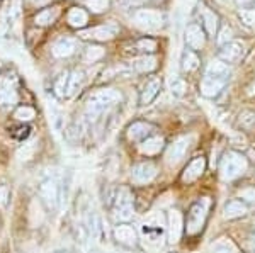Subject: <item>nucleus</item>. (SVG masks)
Segmentation results:
<instances>
[{
    "label": "nucleus",
    "mask_w": 255,
    "mask_h": 253,
    "mask_svg": "<svg viewBox=\"0 0 255 253\" xmlns=\"http://www.w3.org/2000/svg\"><path fill=\"white\" fill-rule=\"evenodd\" d=\"M141 238L145 240V243L151 248H158L163 245L167 233V223L163 214L155 213V214H148L145 218V221L141 223Z\"/></svg>",
    "instance_id": "1"
},
{
    "label": "nucleus",
    "mask_w": 255,
    "mask_h": 253,
    "mask_svg": "<svg viewBox=\"0 0 255 253\" xmlns=\"http://www.w3.org/2000/svg\"><path fill=\"white\" fill-rule=\"evenodd\" d=\"M119 100H121V93L118 90H114V88H101V90L94 92L89 97L87 105H85V114H87L89 119H97L102 112H106Z\"/></svg>",
    "instance_id": "2"
},
{
    "label": "nucleus",
    "mask_w": 255,
    "mask_h": 253,
    "mask_svg": "<svg viewBox=\"0 0 255 253\" xmlns=\"http://www.w3.org/2000/svg\"><path fill=\"white\" fill-rule=\"evenodd\" d=\"M247 169H249V160L242 153L230 150L223 155L220 162V177L225 182H232L242 177L247 172Z\"/></svg>",
    "instance_id": "3"
},
{
    "label": "nucleus",
    "mask_w": 255,
    "mask_h": 253,
    "mask_svg": "<svg viewBox=\"0 0 255 253\" xmlns=\"http://www.w3.org/2000/svg\"><path fill=\"white\" fill-rule=\"evenodd\" d=\"M209 209H211V199L209 197H201L192 204L187 213V223H186L187 235L201 233V230H203L204 224H206Z\"/></svg>",
    "instance_id": "4"
},
{
    "label": "nucleus",
    "mask_w": 255,
    "mask_h": 253,
    "mask_svg": "<svg viewBox=\"0 0 255 253\" xmlns=\"http://www.w3.org/2000/svg\"><path fill=\"white\" fill-rule=\"evenodd\" d=\"M17 104V77L5 73L0 77V107H12Z\"/></svg>",
    "instance_id": "5"
},
{
    "label": "nucleus",
    "mask_w": 255,
    "mask_h": 253,
    "mask_svg": "<svg viewBox=\"0 0 255 253\" xmlns=\"http://www.w3.org/2000/svg\"><path fill=\"white\" fill-rule=\"evenodd\" d=\"M60 183L56 178L53 177H48L44 178L43 182H41L39 185V197L43 199V202L46 204L49 209H55L56 206H58L60 202Z\"/></svg>",
    "instance_id": "6"
},
{
    "label": "nucleus",
    "mask_w": 255,
    "mask_h": 253,
    "mask_svg": "<svg viewBox=\"0 0 255 253\" xmlns=\"http://www.w3.org/2000/svg\"><path fill=\"white\" fill-rule=\"evenodd\" d=\"M134 24L145 31H157L163 26V17L157 10L139 9L134 14Z\"/></svg>",
    "instance_id": "7"
},
{
    "label": "nucleus",
    "mask_w": 255,
    "mask_h": 253,
    "mask_svg": "<svg viewBox=\"0 0 255 253\" xmlns=\"http://www.w3.org/2000/svg\"><path fill=\"white\" fill-rule=\"evenodd\" d=\"M184 218L180 211L172 209L167 214V240L170 245H175L180 242V236L184 233Z\"/></svg>",
    "instance_id": "8"
},
{
    "label": "nucleus",
    "mask_w": 255,
    "mask_h": 253,
    "mask_svg": "<svg viewBox=\"0 0 255 253\" xmlns=\"http://www.w3.org/2000/svg\"><path fill=\"white\" fill-rule=\"evenodd\" d=\"M158 169L153 162H141L138 165L133 167V172H131V178H133L134 183H139V185H145V183H150L157 177Z\"/></svg>",
    "instance_id": "9"
},
{
    "label": "nucleus",
    "mask_w": 255,
    "mask_h": 253,
    "mask_svg": "<svg viewBox=\"0 0 255 253\" xmlns=\"http://www.w3.org/2000/svg\"><path fill=\"white\" fill-rule=\"evenodd\" d=\"M189 145H191V138H187V136L179 138L177 141L172 143V145L167 148V153H165V160L168 165H175V163H179L182 160L189 150Z\"/></svg>",
    "instance_id": "10"
},
{
    "label": "nucleus",
    "mask_w": 255,
    "mask_h": 253,
    "mask_svg": "<svg viewBox=\"0 0 255 253\" xmlns=\"http://www.w3.org/2000/svg\"><path fill=\"white\" fill-rule=\"evenodd\" d=\"M114 240H116L119 245H123V247L131 248L138 245V233L131 224L123 223L114 228Z\"/></svg>",
    "instance_id": "11"
},
{
    "label": "nucleus",
    "mask_w": 255,
    "mask_h": 253,
    "mask_svg": "<svg viewBox=\"0 0 255 253\" xmlns=\"http://www.w3.org/2000/svg\"><path fill=\"white\" fill-rule=\"evenodd\" d=\"M204 170H206V158L204 157H196L189 162V165L184 169L182 172V182L186 183H192L196 182L197 178L203 177Z\"/></svg>",
    "instance_id": "12"
},
{
    "label": "nucleus",
    "mask_w": 255,
    "mask_h": 253,
    "mask_svg": "<svg viewBox=\"0 0 255 253\" xmlns=\"http://www.w3.org/2000/svg\"><path fill=\"white\" fill-rule=\"evenodd\" d=\"M155 133V126L151 122L145 121H136L128 128L126 136L129 141H145L146 138H150Z\"/></svg>",
    "instance_id": "13"
},
{
    "label": "nucleus",
    "mask_w": 255,
    "mask_h": 253,
    "mask_svg": "<svg viewBox=\"0 0 255 253\" xmlns=\"http://www.w3.org/2000/svg\"><path fill=\"white\" fill-rule=\"evenodd\" d=\"M118 26L116 24H108V26H97L92 29H85L80 32L82 39H97V41H109L116 36Z\"/></svg>",
    "instance_id": "14"
},
{
    "label": "nucleus",
    "mask_w": 255,
    "mask_h": 253,
    "mask_svg": "<svg viewBox=\"0 0 255 253\" xmlns=\"http://www.w3.org/2000/svg\"><path fill=\"white\" fill-rule=\"evenodd\" d=\"M245 46L242 41H230L228 44H225L220 51V60L225 63H237L238 60L244 56Z\"/></svg>",
    "instance_id": "15"
},
{
    "label": "nucleus",
    "mask_w": 255,
    "mask_h": 253,
    "mask_svg": "<svg viewBox=\"0 0 255 253\" xmlns=\"http://www.w3.org/2000/svg\"><path fill=\"white\" fill-rule=\"evenodd\" d=\"M162 90V80L158 77H150L146 80V84L143 85L141 95H139V104L141 105H148L151 104V100L158 95V92Z\"/></svg>",
    "instance_id": "16"
},
{
    "label": "nucleus",
    "mask_w": 255,
    "mask_h": 253,
    "mask_svg": "<svg viewBox=\"0 0 255 253\" xmlns=\"http://www.w3.org/2000/svg\"><path fill=\"white\" fill-rule=\"evenodd\" d=\"M186 43L191 50H203L206 44V36L204 31L197 24H189L186 27Z\"/></svg>",
    "instance_id": "17"
},
{
    "label": "nucleus",
    "mask_w": 255,
    "mask_h": 253,
    "mask_svg": "<svg viewBox=\"0 0 255 253\" xmlns=\"http://www.w3.org/2000/svg\"><path fill=\"white\" fill-rule=\"evenodd\" d=\"M226 82L223 80H216L211 77H204L201 80V95L206 97V99H215L221 93V90L225 88Z\"/></svg>",
    "instance_id": "18"
},
{
    "label": "nucleus",
    "mask_w": 255,
    "mask_h": 253,
    "mask_svg": "<svg viewBox=\"0 0 255 253\" xmlns=\"http://www.w3.org/2000/svg\"><path fill=\"white\" fill-rule=\"evenodd\" d=\"M247 213H249V206H247V202H244L242 199H232V201H228L225 204V209H223L225 219L244 218Z\"/></svg>",
    "instance_id": "19"
},
{
    "label": "nucleus",
    "mask_w": 255,
    "mask_h": 253,
    "mask_svg": "<svg viewBox=\"0 0 255 253\" xmlns=\"http://www.w3.org/2000/svg\"><path fill=\"white\" fill-rule=\"evenodd\" d=\"M163 145H165V141H163L162 136H150V138H146L145 141L139 143L138 150H139V153L146 155V157H153V155H158L162 152Z\"/></svg>",
    "instance_id": "20"
},
{
    "label": "nucleus",
    "mask_w": 255,
    "mask_h": 253,
    "mask_svg": "<svg viewBox=\"0 0 255 253\" xmlns=\"http://www.w3.org/2000/svg\"><path fill=\"white\" fill-rule=\"evenodd\" d=\"M204 77H211V79H216V80H223V82H228L230 79V67L221 60H215L208 65L206 68V73Z\"/></svg>",
    "instance_id": "21"
},
{
    "label": "nucleus",
    "mask_w": 255,
    "mask_h": 253,
    "mask_svg": "<svg viewBox=\"0 0 255 253\" xmlns=\"http://www.w3.org/2000/svg\"><path fill=\"white\" fill-rule=\"evenodd\" d=\"M75 53V41L70 38H60L53 44V55L56 58H68Z\"/></svg>",
    "instance_id": "22"
},
{
    "label": "nucleus",
    "mask_w": 255,
    "mask_h": 253,
    "mask_svg": "<svg viewBox=\"0 0 255 253\" xmlns=\"http://www.w3.org/2000/svg\"><path fill=\"white\" fill-rule=\"evenodd\" d=\"M199 14H201V19H203L206 32L209 36H215L218 31V15L213 10H209L206 5L199 7Z\"/></svg>",
    "instance_id": "23"
},
{
    "label": "nucleus",
    "mask_w": 255,
    "mask_h": 253,
    "mask_svg": "<svg viewBox=\"0 0 255 253\" xmlns=\"http://www.w3.org/2000/svg\"><path fill=\"white\" fill-rule=\"evenodd\" d=\"M134 216V206H114L113 207V218L118 224L129 223Z\"/></svg>",
    "instance_id": "24"
},
{
    "label": "nucleus",
    "mask_w": 255,
    "mask_h": 253,
    "mask_svg": "<svg viewBox=\"0 0 255 253\" xmlns=\"http://www.w3.org/2000/svg\"><path fill=\"white\" fill-rule=\"evenodd\" d=\"M84 85V73L80 70H73L68 77V87H67V95L65 97H75L77 92Z\"/></svg>",
    "instance_id": "25"
},
{
    "label": "nucleus",
    "mask_w": 255,
    "mask_h": 253,
    "mask_svg": "<svg viewBox=\"0 0 255 253\" xmlns=\"http://www.w3.org/2000/svg\"><path fill=\"white\" fill-rule=\"evenodd\" d=\"M87 22H89V15L84 9L73 7V9L68 12V24L72 27H77V29H79V27H84Z\"/></svg>",
    "instance_id": "26"
},
{
    "label": "nucleus",
    "mask_w": 255,
    "mask_h": 253,
    "mask_svg": "<svg viewBox=\"0 0 255 253\" xmlns=\"http://www.w3.org/2000/svg\"><path fill=\"white\" fill-rule=\"evenodd\" d=\"M58 15H60V9H58V7L44 9V10H41L39 14L34 17V22L38 24V26H49V24H53L56 19H58Z\"/></svg>",
    "instance_id": "27"
},
{
    "label": "nucleus",
    "mask_w": 255,
    "mask_h": 253,
    "mask_svg": "<svg viewBox=\"0 0 255 253\" xmlns=\"http://www.w3.org/2000/svg\"><path fill=\"white\" fill-rule=\"evenodd\" d=\"M134 202V197H133V192H131L128 187H119L114 194V199H113V207L114 206H131Z\"/></svg>",
    "instance_id": "28"
},
{
    "label": "nucleus",
    "mask_w": 255,
    "mask_h": 253,
    "mask_svg": "<svg viewBox=\"0 0 255 253\" xmlns=\"http://www.w3.org/2000/svg\"><path fill=\"white\" fill-rule=\"evenodd\" d=\"M133 67H134V70L141 72V73L153 72L155 68H157V58H155V56H141V58L133 61Z\"/></svg>",
    "instance_id": "29"
},
{
    "label": "nucleus",
    "mask_w": 255,
    "mask_h": 253,
    "mask_svg": "<svg viewBox=\"0 0 255 253\" xmlns=\"http://www.w3.org/2000/svg\"><path fill=\"white\" fill-rule=\"evenodd\" d=\"M180 63H182L180 67H182L184 72L191 73V72H194L197 67H199L201 60H199V56H197L194 51H186L182 55V61H180Z\"/></svg>",
    "instance_id": "30"
},
{
    "label": "nucleus",
    "mask_w": 255,
    "mask_h": 253,
    "mask_svg": "<svg viewBox=\"0 0 255 253\" xmlns=\"http://www.w3.org/2000/svg\"><path fill=\"white\" fill-rule=\"evenodd\" d=\"M36 150H38V141H31V143H26L24 146H20L19 152H17V158L20 162H27L34 157Z\"/></svg>",
    "instance_id": "31"
},
{
    "label": "nucleus",
    "mask_w": 255,
    "mask_h": 253,
    "mask_svg": "<svg viewBox=\"0 0 255 253\" xmlns=\"http://www.w3.org/2000/svg\"><path fill=\"white\" fill-rule=\"evenodd\" d=\"M68 77H70V73H68V72H65V73H61L58 79L55 80V87H53V90H55V95H56V97H60V99H61V97L67 95Z\"/></svg>",
    "instance_id": "32"
},
{
    "label": "nucleus",
    "mask_w": 255,
    "mask_h": 253,
    "mask_svg": "<svg viewBox=\"0 0 255 253\" xmlns=\"http://www.w3.org/2000/svg\"><path fill=\"white\" fill-rule=\"evenodd\" d=\"M14 117L17 121H22V122H29L36 117V111L29 105H20V107L15 109L14 112Z\"/></svg>",
    "instance_id": "33"
},
{
    "label": "nucleus",
    "mask_w": 255,
    "mask_h": 253,
    "mask_svg": "<svg viewBox=\"0 0 255 253\" xmlns=\"http://www.w3.org/2000/svg\"><path fill=\"white\" fill-rule=\"evenodd\" d=\"M186 90H187V84L182 79L175 77V79L170 80V92L174 97H182L184 93H186Z\"/></svg>",
    "instance_id": "34"
},
{
    "label": "nucleus",
    "mask_w": 255,
    "mask_h": 253,
    "mask_svg": "<svg viewBox=\"0 0 255 253\" xmlns=\"http://www.w3.org/2000/svg\"><path fill=\"white\" fill-rule=\"evenodd\" d=\"M238 122L244 129H250L255 126V112L254 111H244L238 117Z\"/></svg>",
    "instance_id": "35"
},
{
    "label": "nucleus",
    "mask_w": 255,
    "mask_h": 253,
    "mask_svg": "<svg viewBox=\"0 0 255 253\" xmlns=\"http://www.w3.org/2000/svg\"><path fill=\"white\" fill-rule=\"evenodd\" d=\"M85 3L94 14H101V12L108 10L109 7V0H85Z\"/></svg>",
    "instance_id": "36"
},
{
    "label": "nucleus",
    "mask_w": 255,
    "mask_h": 253,
    "mask_svg": "<svg viewBox=\"0 0 255 253\" xmlns=\"http://www.w3.org/2000/svg\"><path fill=\"white\" fill-rule=\"evenodd\" d=\"M238 15L247 26H255V7H244L238 12Z\"/></svg>",
    "instance_id": "37"
},
{
    "label": "nucleus",
    "mask_w": 255,
    "mask_h": 253,
    "mask_svg": "<svg viewBox=\"0 0 255 253\" xmlns=\"http://www.w3.org/2000/svg\"><path fill=\"white\" fill-rule=\"evenodd\" d=\"M104 48L101 46H89L87 50H85V60L87 61H97L101 60L102 56H104Z\"/></svg>",
    "instance_id": "38"
},
{
    "label": "nucleus",
    "mask_w": 255,
    "mask_h": 253,
    "mask_svg": "<svg viewBox=\"0 0 255 253\" xmlns=\"http://www.w3.org/2000/svg\"><path fill=\"white\" fill-rule=\"evenodd\" d=\"M136 46H138V50H139V51L153 53L155 50H157V41H155V39H148V38H145V39H139Z\"/></svg>",
    "instance_id": "39"
},
{
    "label": "nucleus",
    "mask_w": 255,
    "mask_h": 253,
    "mask_svg": "<svg viewBox=\"0 0 255 253\" xmlns=\"http://www.w3.org/2000/svg\"><path fill=\"white\" fill-rule=\"evenodd\" d=\"M238 197L242 201H249V202H254L255 201V187H244V189L238 190Z\"/></svg>",
    "instance_id": "40"
},
{
    "label": "nucleus",
    "mask_w": 255,
    "mask_h": 253,
    "mask_svg": "<svg viewBox=\"0 0 255 253\" xmlns=\"http://www.w3.org/2000/svg\"><path fill=\"white\" fill-rule=\"evenodd\" d=\"M232 36H233V31L230 29L228 26H225L223 29H221V32H220V36H218V44H220V46L228 44L230 41H232Z\"/></svg>",
    "instance_id": "41"
},
{
    "label": "nucleus",
    "mask_w": 255,
    "mask_h": 253,
    "mask_svg": "<svg viewBox=\"0 0 255 253\" xmlns=\"http://www.w3.org/2000/svg\"><path fill=\"white\" fill-rule=\"evenodd\" d=\"M10 199V190L7 185H0V207H5Z\"/></svg>",
    "instance_id": "42"
},
{
    "label": "nucleus",
    "mask_w": 255,
    "mask_h": 253,
    "mask_svg": "<svg viewBox=\"0 0 255 253\" xmlns=\"http://www.w3.org/2000/svg\"><path fill=\"white\" fill-rule=\"evenodd\" d=\"M17 131H19V133H15V134H14V136H15V138H17V140H20V141H24V140H26V138H27V136H29V131H31V129H29V128H27V126H24V128H19V129H17Z\"/></svg>",
    "instance_id": "43"
},
{
    "label": "nucleus",
    "mask_w": 255,
    "mask_h": 253,
    "mask_svg": "<svg viewBox=\"0 0 255 253\" xmlns=\"http://www.w3.org/2000/svg\"><path fill=\"white\" fill-rule=\"evenodd\" d=\"M211 253H233L232 250H230L228 247H218V248H215Z\"/></svg>",
    "instance_id": "44"
},
{
    "label": "nucleus",
    "mask_w": 255,
    "mask_h": 253,
    "mask_svg": "<svg viewBox=\"0 0 255 253\" xmlns=\"http://www.w3.org/2000/svg\"><path fill=\"white\" fill-rule=\"evenodd\" d=\"M238 3H240L242 5V9H244V7L247 5V3H254V0H237Z\"/></svg>",
    "instance_id": "45"
},
{
    "label": "nucleus",
    "mask_w": 255,
    "mask_h": 253,
    "mask_svg": "<svg viewBox=\"0 0 255 253\" xmlns=\"http://www.w3.org/2000/svg\"><path fill=\"white\" fill-rule=\"evenodd\" d=\"M252 228L255 230V214H254V218H252Z\"/></svg>",
    "instance_id": "46"
},
{
    "label": "nucleus",
    "mask_w": 255,
    "mask_h": 253,
    "mask_svg": "<svg viewBox=\"0 0 255 253\" xmlns=\"http://www.w3.org/2000/svg\"><path fill=\"white\" fill-rule=\"evenodd\" d=\"M46 2H49V0H39V3H46Z\"/></svg>",
    "instance_id": "47"
},
{
    "label": "nucleus",
    "mask_w": 255,
    "mask_h": 253,
    "mask_svg": "<svg viewBox=\"0 0 255 253\" xmlns=\"http://www.w3.org/2000/svg\"><path fill=\"white\" fill-rule=\"evenodd\" d=\"M32 3H39V0H31Z\"/></svg>",
    "instance_id": "48"
},
{
    "label": "nucleus",
    "mask_w": 255,
    "mask_h": 253,
    "mask_svg": "<svg viewBox=\"0 0 255 253\" xmlns=\"http://www.w3.org/2000/svg\"><path fill=\"white\" fill-rule=\"evenodd\" d=\"M56 253H67V252H56Z\"/></svg>",
    "instance_id": "49"
},
{
    "label": "nucleus",
    "mask_w": 255,
    "mask_h": 253,
    "mask_svg": "<svg viewBox=\"0 0 255 253\" xmlns=\"http://www.w3.org/2000/svg\"><path fill=\"white\" fill-rule=\"evenodd\" d=\"M0 67H2V65H0Z\"/></svg>",
    "instance_id": "50"
}]
</instances>
